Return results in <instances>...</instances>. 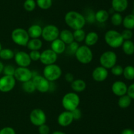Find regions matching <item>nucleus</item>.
<instances>
[{
    "label": "nucleus",
    "mask_w": 134,
    "mask_h": 134,
    "mask_svg": "<svg viewBox=\"0 0 134 134\" xmlns=\"http://www.w3.org/2000/svg\"><path fill=\"white\" fill-rule=\"evenodd\" d=\"M64 20L69 27L74 30L83 28L86 22L84 15L75 11L68 12L64 17Z\"/></svg>",
    "instance_id": "f257e3e1"
},
{
    "label": "nucleus",
    "mask_w": 134,
    "mask_h": 134,
    "mask_svg": "<svg viewBox=\"0 0 134 134\" xmlns=\"http://www.w3.org/2000/svg\"><path fill=\"white\" fill-rule=\"evenodd\" d=\"M104 39L106 43L114 49L121 47L124 41L121 33L115 30H108L105 34Z\"/></svg>",
    "instance_id": "f03ea898"
},
{
    "label": "nucleus",
    "mask_w": 134,
    "mask_h": 134,
    "mask_svg": "<svg viewBox=\"0 0 134 134\" xmlns=\"http://www.w3.org/2000/svg\"><path fill=\"white\" fill-rule=\"evenodd\" d=\"M62 104L65 110L71 112L78 108L80 104V97L75 92H69L63 97Z\"/></svg>",
    "instance_id": "7ed1b4c3"
},
{
    "label": "nucleus",
    "mask_w": 134,
    "mask_h": 134,
    "mask_svg": "<svg viewBox=\"0 0 134 134\" xmlns=\"http://www.w3.org/2000/svg\"><path fill=\"white\" fill-rule=\"evenodd\" d=\"M11 38L14 43L18 45L24 47L27 45L30 38L27 30L22 28H17L12 32Z\"/></svg>",
    "instance_id": "20e7f679"
},
{
    "label": "nucleus",
    "mask_w": 134,
    "mask_h": 134,
    "mask_svg": "<svg viewBox=\"0 0 134 134\" xmlns=\"http://www.w3.org/2000/svg\"><path fill=\"white\" fill-rule=\"evenodd\" d=\"M75 56L79 63L86 64L91 63L92 60L93 53L90 47L84 45L79 47Z\"/></svg>",
    "instance_id": "39448f33"
},
{
    "label": "nucleus",
    "mask_w": 134,
    "mask_h": 134,
    "mask_svg": "<svg viewBox=\"0 0 134 134\" xmlns=\"http://www.w3.org/2000/svg\"><path fill=\"white\" fill-rule=\"evenodd\" d=\"M62 74V68L58 64H52L46 65L43 69V76L49 81L58 80Z\"/></svg>",
    "instance_id": "423d86ee"
},
{
    "label": "nucleus",
    "mask_w": 134,
    "mask_h": 134,
    "mask_svg": "<svg viewBox=\"0 0 134 134\" xmlns=\"http://www.w3.org/2000/svg\"><path fill=\"white\" fill-rule=\"evenodd\" d=\"M117 55L114 51H107L102 54L99 58V63L102 66L111 69L116 64Z\"/></svg>",
    "instance_id": "0eeeda50"
},
{
    "label": "nucleus",
    "mask_w": 134,
    "mask_h": 134,
    "mask_svg": "<svg viewBox=\"0 0 134 134\" xmlns=\"http://www.w3.org/2000/svg\"><path fill=\"white\" fill-rule=\"evenodd\" d=\"M60 35L58 28L54 24H48L44 26L42 30L41 36L44 40L48 42H52L58 39Z\"/></svg>",
    "instance_id": "6e6552de"
},
{
    "label": "nucleus",
    "mask_w": 134,
    "mask_h": 134,
    "mask_svg": "<svg viewBox=\"0 0 134 134\" xmlns=\"http://www.w3.org/2000/svg\"><path fill=\"white\" fill-rule=\"evenodd\" d=\"M33 83L35 87V89L41 93H47L50 90L51 83L43 76L37 74L32 78Z\"/></svg>",
    "instance_id": "1a4fd4ad"
},
{
    "label": "nucleus",
    "mask_w": 134,
    "mask_h": 134,
    "mask_svg": "<svg viewBox=\"0 0 134 134\" xmlns=\"http://www.w3.org/2000/svg\"><path fill=\"white\" fill-rule=\"evenodd\" d=\"M30 120L32 124L39 127L46 123L47 116L44 112L42 109H35L30 113Z\"/></svg>",
    "instance_id": "9d476101"
},
{
    "label": "nucleus",
    "mask_w": 134,
    "mask_h": 134,
    "mask_svg": "<svg viewBox=\"0 0 134 134\" xmlns=\"http://www.w3.org/2000/svg\"><path fill=\"white\" fill-rule=\"evenodd\" d=\"M16 85V79L14 76L4 75L0 78V91L7 93L14 88Z\"/></svg>",
    "instance_id": "9b49d317"
},
{
    "label": "nucleus",
    "mask_w": 134,
    "mask_h": 134,
    "mask_svg": "<svg viewBox=\"0 0 134 134\" xmlns=\"http://www.w3.org/2000/svg\"><path fill=\"white\" fill-rule=\"evenodd\" d=\"M14 77L16 80H18V81L23 83L32 80V72L27 67L19 66L15 69Z\"/></svg>",
    "instance_id": "f8f14e48"
},
{
    "label": "nucleus",
    "mask_w": 134,
    "mask_h": 134,
    "mask_svg": "<svg viewBox=\"0 0 134 134\" xmlns=\"http://www.w3.org/2000/svg\"><path fill=\"white\" fill-rule=\"evenodd\" d=\"M58 59V55L54 52L51 49L44 50L41 53L40 61L44 65L54 64Z\"/></svg>",
    "instance_id": "ddd939ff"
},
{
    "label": "nucleus",
    "mask_w": 134,
    "mask_h": 134,
    "mask_svg": "<svg viewBox=\"0 0 134 134\" xmlns=\"http://www.w3.org/2000/svg\"><path fill=\"white\" fill-rule=\"evenodd\" d=\"M14 60L20 67H28L31 64V60L29 53L25 51H18L14 54Z\"/></svg>",
    "instance_id": "4468645a"
},
{
    "label": "nucleus",
    "mask_w": 134,
    "mask_h": 134,
    "mask_svg": "<svg viewBox=\"0 0 134 134\" xmlns=\"http://www.w3.org/2000/svg\"><path fill=\"white\" fill-rule=\"evenodd\" d=\"M109 75L108 70L104 67L99 66L96 67L92 71V78L95 81H98V82H102V81H105Z\"/></svg>",
    "instance_id": "2eb2a0df"
},
{
    "label": "nucleus",
    "mask_w": 134,
    "mask_h": 134,
    "mask_svg": "<svg viewBox=\"0 0 134 134\" xmlns=\"http://www.w3.org/2000/svg\"><path fill=\"white\" fill-rule=\"evenodd\" d=\"M111 90L115 95L118 96V97H121V96L127 94L128 86L124 81L118 80L113 84Z\"/></svg>",
    "instance_id": "dca6fc26"
},
{
    "label": "nucleus",
    "mask_w": 134,
    "mask_h": 134,
    "mask_svg": "<svg viewBox=\"0 0 134 134\" xmlns=\"http://www.w3.org/2000/svg\"><path fill=\"white\" fill-rule=\"evenodd\" d=\"M73 120H73L71 112L68 110H65L61 112L58 117V123L60 126H63V127L69 126Z\"/></svg>",
    "instance_id": "f3484780"
},
{
    "label": "nucleus",
    "mask_w": 134,
    "mask_h": 134,
    "mask_svg": "<svg viewBox=\"0 0 134 134\" xmlns=\"http://www.w3.org/2000/svg\"><path fill=\"white\" fill-rule=\"evenodd\" d=\"M51 49L57 55L64 53L66 49V44L60 38L55 39L51 42Z\"/></svg>",
    "instance_id": "a211bd4d"
},
{
    "label": "nucleus",
    "mask_w": 134,
    "mask_h": 134,
    "mask_svg": "<svg viewBox=\"0 0 134 134\" xmlns=\"http://www.w3.org/2000/svg\"><path fill=\"white\" fill-rule=\"evenodd\" d=\"M112 9L116 13L124 12L128 8V0H112L111 1Z\"/></svg>",
    "instance_id": "6ab92c4d"
},
{
    "label": "nucleus",
    "mask_w": 134,
    "mask_h": 134,
    "mask_svg": "<svg viewBox=\"0 0 134 134\" xmlns=\"http://www.w3.org/2000/svg\"><path fill=\"white\" fill-rule=\"evenodd\" d=\"M42 30L43 28L41 26L38 24H33L29 27L27 32L30 38H39L41 36Z\"/></svg>",
    "instance_id": "aec40b11"
},
{
    "label": "nucleus",
    "mask_w": 134,
    "mask_h": 134,
    "mask_svg": "<svg viewBox=\"0 0 134 134\" xmlns=\"http://www.w3.org/2000/svg\"><path fill=\"white\" fill-rule=\"evenodd\" d=\"M59 37H60V39L66 45H68L74 42L73 32L70 30H67V29H64V30L60 32Z\"/></svg>",
    "instance_id": "412c9836"
},
{
    "label": "nucleus",
    "mask_w": 134,
    "mask_h": 134,
    "mask_svg": "<svg viewBox=\"0 0 134 134\" xmlns=\"http://www.w3.org/2000/svg\"><path fill=\"white\" fill-rule=\"evenodd\" d=\"M99 39V35L95 32H90L86 34L85 39V42L86 45L90 47L93 46L98 42Z\"/></svg>",
    "instance_id": "4be33fe9"
},
{
    "label": "nucleus",
    "mask_w": 134,
    "mask_h": 134,
    "mask_svg": "<svg viewBox=\"0 0 134 134\" xmlns=\"http://www.w3.org/2000/svg\"><path fill=\"white\" fill-rule=\"evenodd\" d=\"M71 87L74 91L82 92L86 89V84L84 80L81 79H77V80H73L71 83Z\"/></svg>",
    "instance_id": "5701e85b"
},
{
    "label": "nucleus",
    "mask_w": 134,
    "mask_h": 134,
    "mask_svg": "<svg viewBox=\"0 0 134 134\" xmlns=\"http://www.w3.org/2000/svg\"><path fill=\"white\" fill-rule=\"evenodd\" d=\"M26 46L30 51H39L43 46V42L39 38H32L29 40Z\"/></svg>",
    "instance_id": "b1692460"
},
{
    "label": "nucleus",
    "mask_w": 134,
    "mask_h": 134,
    "mask_svg": "<svg viewBox=\"0 0 134 134\" xmlns=\"http://www.w3.org/2000/svg\"><path fill=\"white\" fill-rule=\"evenodd\" d=\"M109 18V13L105 9H101L95 14V20L99 23H104Z\"/></svg>",
    "instance_id": "393cba45"
},
{
    "label": "nucleus",
    "mask_w": 134,
    "mask_h": 134,
    "mask_svg": "<svg viewBox=\"0 0 134 134\" xmlns=\"http://www.w3.org/2000/svg\"><path fill=\"white\" fill-rule=\"evenodd\" d=\"M122 50L127 55H132L134 53V43L131 39L124 40L122 45Z\"/></svg>",
    "instance_id": "a878e982"
},
{
    "label": "nucleus",
    "mask_w": 134,
    "mask_h": 134,
    "mask_svg": "<svg viewBox=\"0 0 134 134\" xmlns=\"http://www.w3.org/2000/svg\"><path fill=\"white\" fill-rule=\"evenodd\" d=\"M122 24L126 29L133 30L134 29V14H130L123 18Z\"/></svg>",
    "instance_id": "bb28decb"
},
{
    "label": "nucleus",
    "mask_w": 134,
    "mask_h": 134,
    "mask_svg": "<svg viewBox=\"0 0 134 134\" xmlns=\"http://www.w3.org/2000/svg\"><path fill=\"white\" fill-rule=\"evenodd\" d=\"M132 99L129 97L127 94L124 95L119 97V101H118V105L119 107L121 109H126L129 107L130 105L132 103Z\"/></svg>",
    "instance_id": "cd10ccee"
},
{
    "label": "nucleus",
    "mask_w": 134,
    "mask_h": 134,
    "mask_svg": "<svg viewBox=\"0 0 134 134\" xmlns=\"http://www.w3.org/2000/svg\"><path fill=\"white\" fill-rule=\"evenodd\" d=\"M14 56V53L9 48L2 49L0 51V58L3 60H10Z\"/></svg>",
    "instance_id": "c85d7f7f"
},
{
    "label": "nucleus",
    "mask_w": 134,
    "mask_h": 134,
    "mask_svg": "<svg viewBox=\"0 0 134 134\" xmlns=\"http://www.w3.org/2000/svg\"><path fill=\"white\" fill-rule=\"evenodd\" d=\"M123 76L126 80H134V66L132 65H128L123 70Z\"/></svg>",
    "instance_id": "c756f323"
},
{
    "label": "nucleus",
    "mask_w": 134,
    "mask_h": 134,
    "mask_svg": "<svg viewBox=\"0 0 134 134\" xmlns=\"http://www.w3.org/2000/svg\"><path fill=\"white\" fill-rule=\"evenodd\" d=\"M73 38H74L75 42L77 43H81L82 41H85L86 33L83 29H79V30H75L73 32Z\"/></svg>",
    "instance_id": "7c9ffc66"
},
{
    "label": "nucleus",
    "mask_w": 134,
    "mask_h": 134,
    "mask_svg": "<svg viewBox=\"0 0 134 134\" xmlns=\"http://www.w3.org/2000/svg\"><path fill=\"white\" fill-rule=\"evenodd\" d=\"M22 89L27 93H33L36 90L35 85H34V83H33L32 80L22 83Z\"/></svg>",
    "instance_id": "2f4dec72"
},
{
    "label": "nucleus",
    "mask_w": 134,
    "mask_h": 134,
    "mask_svg": "<svg viewBox=\"0 0 134 134\" xmlns=\"http://www.w3.org/2000/svg\"><path fill=\"white\" fill-rule=\"evenodd\" d=\"M111 23L115 26H119L122 24L123 18L120 13H115L112 14L111 18Z\"/></svg>",
    "instance_id": "473e14b6"
},
{
    "label": "nucleus",
    "mask_w": 134,
    "mask_h": 134,
    "mask_svg": "<svg viewBox=\"0 0 134 134\" xmlns=\"http://www.w3.org/2000/svg\"><path fill=\"white\" fill-rule=\"evenodd\" d=\"M36 4L40 9L47 10L52 5V0H36Z\"/></svg>",
    "instance_id": "72a5a7b5"
},
{
    "label": "nucleus",
    "mask_w": 134,
    "mask_h": 134,
    "mask_svg": "<svg viewBox=\"0 0 134 134\" xmlns=\"http://www.w3.org/2000/svg\"><path fill=\"white\" fill-rule=\"evenodd\" d=\"M79 47V43L76 42H73L72 43H69V44L68 45V46L66 47V53L69 55H75L76 51L78 49Z\"/></svg>",
    "instance_id": "f704fd0d"
},
{
    "label": "nucleus",
    "mask_w": 134,
    "mask_h": 134,
    "mask_svg": "<svg viewBox=\"0 0 134 134\" xmlns=\"http://www.w3.org/2000/svg\"><path fill=\"white\" fill-rule=\"evenodd\" d=\"M36 1L35 0H26L24 3V8L28 12H31L36 7Z\"/></svg>",
    "instance_id": "c9c22d12"
},
{
    "label": "nucleus",
    "mask_w": 134,
    "mask_h": 134,
    "mask_svg": "<svg viewBox=\"0 0 134 134\" xmlns=\"http://www.w3.org/2000/svg\"><path fill=\"white\" fill-rule=\"evenodd\" d=\"M15 69L16 68L13 65L7 64L6 66H4L3 73L4 74V75H6V76H14Z\"/></svg>",
    "instance_id": "e433bc0d"
},
{
    "label": "nucleus",
    "mask_w": 134,
    "mask_h": 134,
    "mask_svg": "<svg viewBox=\"0 0 134 134\" xmlns=\"http://www.w3.org/2000/svg\"><path fill=\"white\" fill-rule=\"evenodd\" d=\"M111 73L113 75L116 76H121L123 74V67L121 65H119V64H115L113 68H111Z\"/></svg>",
    "instance_id": "4c0bfd02"
},
{
    "label": "nucleus",
    "mask_w": 134,
    "mask_h": 134,
    "mask_svg": "<svg viewBox=\"0 0 134 134\" xmlns=\"http://www.w3.org/2000/svg\"><path fill=\"white\" fill-rule=\"evenodd\" d=\"M121 34L124 40H130L133 37V32L132 30H128V29H125L124 30H123Z\"/></svg>",
    "instance_id": "58836bf2"
},
{
    "label": "nucleus",
    "mask_w": 134,
    "mask_h": 134,
    "mask_svg": "<svg viewBox=\"0 0 134 134\" xmlns=\"http://www.w3.org/2000/svg\"><path fill=\"white\" fill-rule=\"evenodd\" d=\"M30 57L31 60L34 61H37L40 59L41 53L39 51H31L29 53Z\"/></svg>",
    "instance_id": "ea45409f"
},
{
    "label": "nucleus",
    "mask_w": 134,
    "mask_h": 134,
    "mask_svg": "<svg viewBox=\"0 0 134 134\" xmlns=\"http://www.w3.org/2000/svg\"><path fill=\"white\" fill-rule=\"evenodd\" d=\"M71 112L72 116H73V120H79L80 118L82 117V112H81V110H80L79 109H78V108L75 109V110H72Z\"/></svg>",
    "instance_id": "a19ab883"
},
{
    "label": "nucleus",
    "mask_w": 134,
    "mask_h": 134,
    "mask_svg": "<svg viewBox=\"0 0 134 134\" xmlns=\"http://www.w3.org/2000/svg\"><path fill=\"white\" fill-rule=\"evenodd\" d=\"M39 133L40 134H48L50 132V128L47 125L44 124L39 126Z\"/></svg>",
    "instance_id": "79ce46f5"
},
{
    "label": "nucleus",
    "mask_w": 134,
    "mask_h": 134,
    "mask_svg": "<svg viewBox=\"0 0 134 134\" xmlns=\"http://www.w3.org/2000/svg\"><path fill=\"white\" fill-rule=\"evenodd\" d=\"M0 134H16V132L13 127H5L0 130Z\"/></svg>",
    "instance_id": "37998d69"
},
{
    "label": "nucleus",
    "mask_w": 134,
    "mask_h": 134,
    "mask_svg": "<svg viewBox=\"0 0 134 134\" xmlns=\"http://www.w3.org/2000/svg\"><path fill=\"white\" fill-rule=\"evenodd\" d=\"M127 95H128L132 99H134V83L133 84H131L129 87H128Z\"/></svg>",
    "instance_id": "c03bdc74"
},
{
    "label": "nucleus",
    "mask_w": 134,
    "mask_h": 134,
    "mask_svg": "<svg viewBox=\"0 0 134 134\" xmlns=\"http://www.w3.org/2000/svg\"><path fill=\"white\" fill-rule=\"evenodd\" d=\"M65 80H66L67 81H68V82L69 83H71L72 81L74 80V78H73V75L71 73H67L66 74H65Z\"/></svg>",
    "instance_id": "a18cd8bd"
},
{
    "label": "nucleus",
    "mask_w": 134,
    "mask_h": 134,
    "mask_svg": "<svg viewBox=\"0 0 134 134\" xmlns=\"http://www.w3.org/2000/svg\"><path fill=\"white\" fill-rule=\"evenodd\" d=\"M121 134H134V130L130 128H126L122 131Z\"/></svg>",
    "instance_id": "49530a36"
},
{
    "label": "nucleus",
    "mask_w": 134,
    "mask_h": 134,
    "mask_svg": "<svg viewBox=\"0 0 134 134\" xmlns=\"http://www.w3.org/2000/svg\"><path fill=\"white\" fill-rule=\"evenodd\" d=\"M3 68H4L3 64L2 62L0 61V74H1L3 72Z\"/></svg>",
    "instance_id": "de8ad7c7"
},
{
    "label": "nucleus",
    "mask_w": 134,
    "mask_h": 134,
    "mask_svg": "<svg viewBox=\"0 0 134 134\" xmlns=\"http://www.w3.org/2000/svg\"><path fill=\"white\" fill-rule=\"evenodd\" d=\"M52 134H65V133L62 132V131H54V132L52 133Z\"/></svg>",
    "instance_id": "09e8293b"
},
{
    "label": "nucleus",
    "mask_w": 134,
    "mask_h": 134,
    "mask_svg": "<svg viewBox=\"0 0 134 134\" xmlns=\"http://www.w3.org/2000/svg\"><path fill=\"white\" fill-rule=\"evenodd\" d=\"M1 49H2V46H1V43H0V51H1Z\"/></svg>",
    "instance_id": "8fccbe9b"
},
{
    "label": "nucleus",
    "mask_w": 134,
    "mask_h": 134,
    "mask_svg": "<svg viewBox=\"0 0 134 134\" xmlns=\"http://www.w3.org/2000/svg\"><path fill=\"white\" fill-rule=\"evenodd\" d=\"M133 7H134V2H133Z\"/></svg>",
    "instance_id": "3c124183"
}]
</instances>
